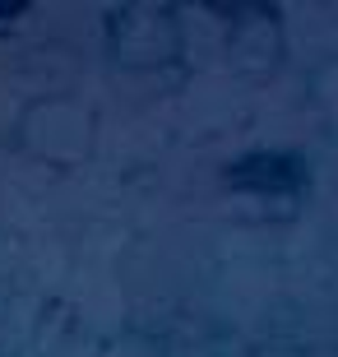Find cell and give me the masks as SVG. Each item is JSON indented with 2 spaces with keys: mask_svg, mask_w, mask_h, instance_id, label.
<instances>
[{
  "mask_svg": "<svg viewBox=\"0 0 338 357\" xmlns=\"http://www.w3.org/2000/svg\"><path fill=\"white\" fill-rule=\"evenodd\" d=\"M306 167L292 153H250L236 167H227V181H236L241 190H297Z\"/></svg>",
  "mask_w": 338,
  "mask_h": 357,
  "instance_id": "obj_1",
  "label": "cell"
}]
</instances>
